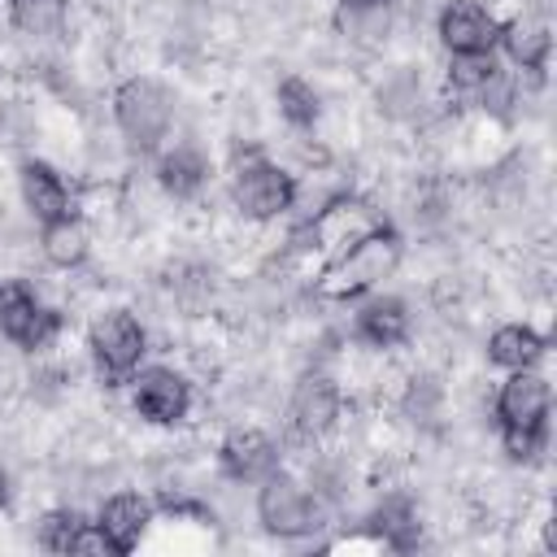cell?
Wrapping results in <instances>:
<instances>
[{
  "label": "cell",
  "mask_w": 557,
  "mask_h": 557,
  "mask_svg": "<svg viewBox=\"0 0 557 557\" xmlns=\"http://www.w3.org/2000/svg\"><path fill=\"white\" fill-rule=\"evenodd\" d=\"M396 261H400V244H396V235H387V231L379 226L374 235H366V239H357L348 252H339V261L322 274L318 292H322V296H335V300L357 296V292H366L370 283L387 278Z\"/></svg>",
  "instance_id": "cell-1"
},
{
  "label": "cell",
  "mask_w": 557,
  "mask_h": 557,
  "mask_svg": "<svg viewBox=\"0 0 557 557\" xmlns=\"http://www.w3.org/2000/svg\"><path fill=\"white\" fill-rule=\"evenodd\" d=\"M235 200L252 218H274V213H283L292 205V178L283 170L265 165V161H252L235 178Z\"/></svg>",
  "instance_id": "cell-5"
},
{
  "label": "cell",
  "mask_w": 557,
  "mask_h": 557,
  "mask_svg": "<svg viewBox=\"0 0 557 557\" xmlns=\"http://www.w3.org/2000/svg\"><path fill=\"white\" fill-rule=\"evenodd\" d=\"M544 409H548V387H544V379L518 370V374L505 383V392H500V413H505V422H509L513 431H540Z\"/></svg>",
  "instance_id": "cell-10"
},
{
  "label": "cell",
  "mask_w": 557,
  "mask_h": 557,
  "mask_svg": "<svg viewBox=\"0 0 557 557\" xmlns=\"http://www.w3.org/2000/svg\"><path fill=\"white\" fill-rule=\"evenodd\" d=\"M91 348H96L100 370H104L109 379H122V374L135 370V361H139V352H144V331H139V322H135L131 313H109V318L96 322Z\"/></svg>",
  "instance_id": "cell-3"
},
{
  "label": "cell",
  "mask_w": 557,
  "mask_h": 557,
  "mask_svg": "<svg viewBox=\"0 0 557 557\" xmlns=\"http://www.w3.org/2000/svg\"><path fill=\"white\" fill-rule=\"evenodd\" d=\"M4 500H9V474L0 470V505H4Z\"/></svg>",
  "instance_id": "cell-26"
},
{
  "label": "cell",
  "mask_w": 557,
  "mask_h": 557,
  "mask_svg": "<svg viewBox=\"0 0 557 557\" xmlns=\"http://www.w3.org/2000/svg\"><path fill=\"white\" fill-rule=\"evenodd\" d=\"M505 48H509L513 61H522V65L535 70V65L544 61V52H548V26L535 22V17H518V22H509V30H505Z\"/></svg>",
  "instance_id": "cell-16"
},
{
  "label": "cell",
  "mask_w": 557,
  "mask_h": 557,
  "mask_svg": "<svg viewBox=\"0 0 557 557\" xmlns=\"http://www.w3.org/2000/svg\"><path fill=\"white\" fill-rule=\"evenodd\" d=\"M440 35H444V44H448L457 57H470V52H487V48H492L496 22H492V13L479 9L474 0H457V4L444 9Z\"/></svg>",
  "instance_id": "cell-8"
},
{
  "label": "cell",
  "mask_w": 557,
  "mask_h": 557,
  "mask_svg": "<svg viewBox=\"0 0 557 557\" xmlns=\"http://www.w3.org/2000/svg\"><path fill=\"white\" fill-rule=\"evenodd\" d=\"M222 466L231 479H257L274 466V444L261 431H231L222 444Z\"/></svg>",
  "instance_id": "cell-13"
},
{
  "label": "cell",
  "mask_w": 557,
  "mask_h": 557,
  "mask_svg": "<svg viewBox=\"0 0 557 557\" xmlns=\"http://www.w3.org/2000/svg\"><path fill=\"white\" fill-rule=\"evenodd\" d=\"M65 17V0H13V22L30 35H52Z\"/></svg>",
  "instance_id": "cell-19"
},
{
  "label": "cell",
  "mask_w": 557,
  "mask_h": 557,
  "mask_svg": "<svg viewBox=\"0 0 557 557\" xmlns=\"http://www.w3.org/2000/svg\"><path fill=\"white\" fill-rule=\"evenodd\" d=\"M535 357H540V335L535 331H527V326H500L492 335V361L513 366V370H527Z\"/></svg>",
  "instance_id": "cell-17"
},
{
  "label": "cell",
  "mask_w": 557,
  "mask_h": 557,
  "mask_svg": "<svg viewBox=\"0 0 557 557\" xmlns=\"http://www.w3.org/2000/svg\"><path fill=\"white\" fill-rule=\"evenodd\" d=\"M0 331H4L9 339L26 344V348H39V344L52 339L57 318H52L48 309H39V305L26 296V287L0 283Z\"/></svg>",
  "instance_id": "cell-7"
},
{
  "label": "cell",
  "mask_w": 557,
  "mask_h": 557,
  "mask_svg": "<svg viewBox=\"0 0 557 557\" xmlns=\"http://www.w3.org/2000/svg\"><path fill=\"white\" fill-rule=\"evenodd\" d=\"M83 535H87L83 518H78V513H65V509H61V513H48L44 527H39V540H44V548H52V553H78Z\"/></svg>",
  "instance_id": "cell-20"
},
{
  "label": "cell",
  "mask_w": 557,
  "mask_h": 557,
  "mask_svg": "<svg viewBox=\"0 0 557 557\" xmlns=\"http://www.w3.org/2000/svg\"><path fill=\"white\" fill-rule=\"evenodd\" d=\"M379 527H383V531L392 535V544H400V548L418 540V522H413V513H409L405 505H392V509H383V513H379Z\"/></svg>",
  "instance_id": "cell-24"
},
{
  "label": "cell",
  "mask_w": 557,
  "mask_h": 557,
  "mask_svg": "<svg viewBox=\"0 0 557 557\" xmlns=\"http://www.w3.org/2000/svg\"><path fill=\"white\" fill-rule=\"evenodd\" d=\"M361 331H366L374 344H396V339H405V309H400V300H374V305L361 313Z\"/></svg>",
  "instance_id": "cell-18"
},
{
  "label": "cell",
  "mask_w": 557,
  "mask_h": 557,
  "mask_svg": "<svg viewBox=\"0 0 557 557\" xmlns=\"http://www.w3.org/2000/svg\"><path fill=\"white\" fill-rule=\"evenodd\" d=\"M535 440H540V431H513V426H509V435H505V444H509L513 457H531V453H535Z\"/></svg>",
  "instance_id": "cell-25"
},
{
  "label": "cell",
  "mask_w": 557,
  "mask_h": 557,
  "mask_svg": "<svg viewBox=\"0 0 557 557\" xmlns=\"http://www.w3.org/2000/svg\"><path fill=\"white\" fill-rule=\"evenodd\" d=\"M496 78V65L483 57V52H470L453 65V87L457 91H487V83Z\"/></svg>",
  "instance_id": "cell-22"
},
{
  "label": "cell",
  "mask_w": 557,
  "mask_h": 557,
  "mask_svg": "<svg viewBox=\"0 0 557 557\" xmlns=\"http://www.w3.org/2000/svg\"><path fill=\"white\" fill-rule=\"evenodd\" d=\"M339 413V396L331 387V379L322 374H309L296 383V396H292V426L300 435H322Z\"/></svg>",
  "instance_id": "cell-9"
},
{
  "label": "cell",
  "mask_w": 557,
  "mask_h": 557,
  "mask_svg": "<svg viewBox=\"0 0 557 557\" xmlns=\"http://www.w3.org/2000/svg\"><path fill=\"white\" fill-rule=\"evenodd\" d=\"M135 405H139V413H148L152 422H174V418H183V409H187V383H183L178 374H170V370H148V374L139 379Z\"/></svg>",
  "instance_id": "cell-11"
},
{
  "label": "cell",
  "mask_w": 557,
  "mask_h": 557,
  "mask_svg": "<svg viewBox=\"0 0 557 557\" xmlns=\"http://www.w3.org/2000/svg\"><path fill=\"white\" fill-rule=\"evenodd\" d=\"M22 191H26V205L35 209V218H44V222H57V218H65L70 209V196H65V187H61V178L48 170V165H26L22 170Z\"/></svg>",
  "instance_id": "cell-14"
},
{
  "label": "cell",
  "mask_w": 557,
  "mask_h": 557,
  "mask_svg": "<svg viewBox=\"0 0 557 557\" xmlns=\"http://www.w3.org/2000/svg\"><path fill=\"white\" fill-rule=\"evenodd\" d=\"M383 222H379V213L370 209V205H361V200H335L331 209H322L318 213V222H313V235H318V244L326 248V252H348L357 239H366V235H374Z\"/></svg>",
  "instance_id": "cell-6"
},
{
  "label": "cell",
  "mask_w": 557,
  "mask_h": 557,
  "mask_svg": "<svg viewBox=\"0 0 557 557\" xmlns=\"http://www.w3.org/2000/svg\"><path fill=\"white\" fill-rule=\"evenodd\" d=\"M278 104H283V113H287L292 122H300V126L318 117V96H313L300 78H287V83L278 87Z\"/></svg>",
  "instance_id": "cell-23"
},
{
  "label": "cell",
  "mask_w": 557,
  "mask_h": 557,
  "mask_svg": "<svg viewBox=\"0 0 557 557\" xmlns=\"http://www.w3.org/2000/svg\"><path fill=\"white\" fill-rule=\"evenodd\" d=\"M44 252H48V261H57V265H78L83 252H87V231H83V222H74L70 213L57 218V222H48V231H44Z\"/></svg>",
  "instance_id": "cell-15"
},
{
  "label": "cell",
  "mask_w": 557,
  "mask_h": 557,
  "mask_svg": "<svg viewBox=\"0 0 557 557\" xmlns=\"http://www.w3.org/2000/svg\"><path fill=\"white\" fill-rule=\"evenodd\" d=\"M148 531V500L139 496H113L100 513V535L113 553H131L139 544V535Z\"/></svg>",
  "instance_id": "cell-12"
},
{
  "label": "cell",
  "mask_w": 557,
  "mask_h": 557,
  "mask_svg": "<svg viewBox=\"0 0 557 557\" xmlns=\"http://www.w3.org/2000/svg\"><path fill=\"white\" fill-rule=\"evenodd\" d=\"M200 174H205V165H200V157H196V152H174V157H165V161H161V183H165L174 196L196 191Z\"/></svg>",
  "instance_id": "cell-21"
},
{
  "label": "cell",
  "mask_w": 557,
  "mask_h": 557,
  "mask_svg": "<svg viewBox=\"0 0 557 557\" xmlns=\"http://www.w3.org/2000/svg\"><path fill=\"white\" fill-rule=\"evenodd\" d=\"M117 122L135 148H152L170 126V96L152 78H135L117 91Z\"/></svg>",
  "instance_id": "cell-2"
},
{
  "label": "cell",
  "mask_w": 557,
  "mask_h": 557,
  "mask_svg": "<svg viewBox=\"0 0 557 557\" xmlns=\"http://www.w3.org/2000/svg\"><path fill=\"white\" fill-rule=\"evenodd\" d=\"M348 4H374V0H348Z\"/></svg>",
  "instance_id": "cell-27"
},
{
  "label": "cell",
  "mask_w": 557,
  "mask_h": 557,
  "mask_svg": "<svg viewBox=\"0 0 557 557\" xmlns=\"http://www.w3.org/2000/svg\"><path fill=\"white\" fill-rule=\"evenodd\" d=\"M313 500L309 492L296 483V479H270L261 487V522L274 531V535H300L313 527Z\"/></svg>",
  "instance_id": "cell-4"
}]
</instances>
